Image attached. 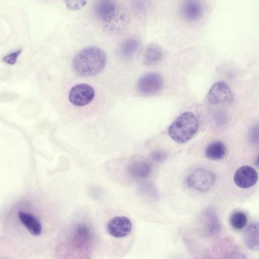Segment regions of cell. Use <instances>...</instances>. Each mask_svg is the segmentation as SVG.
<instances>
[{"label": "cell", "mask_w": 259, "mask_h": 259, "mask_svg": "<svg viewBox=\"0 0 259 259\" xmlns=\"http://www.w3.org/2000/svg\"><path fill=\"white\" fill-rule=\"evenodd\" d=\"M107 62L105 53L100 48L91 46L80 50L73 58L72 67L77 75L89 77L98 74Z\"/></svg>", "instance_id": "6da1fadb"}, {"label": "cell", "mask_w": 259, "mask_h": 259, "mask_svg": "<svg viewBox=\"0 0 259 259\" xmlns=\"http://www.w3.org/2000/svg\"><path fill=\"white\" fill-rule=\"evenodd\" d=\"M199 122L192 113L186 112L178 116L168 128L170 138L179 143H184L190 140L197 133Z\"/></svg>", "instance_id": "7a4b0ae2"}, {"label": "cell", "mask_w": 259, "mask_h": 259, "mask_svg": "<svg viewBox=\"0 0 259 259\" xmlns=\"http://www.w3.org/2000/svg\"><path fill=\"white\" fill-rule=\"evenodd\" d=\"M162 76L157 72H149L141 76L137 84L138 92L144 96H152L158 93L163 87Z\"/></svg>", "instance_id": "3957f363"}, {"label": "cell", "mask_w": 259, "mask_h": 259, "mask_svg": "<svg viewBox=\"0 0 259 259\" xmlns=\"http://www.w3.org/2000/svg\"><path fill=\"white\" fill-rule=\"evenodd\" d=\"M214 182V175L203 169L195 170L187 179V183L189 187L201 192L208 191L213 186Z\"/></svg>", "instance_id": "277c9868"}, {"label": "cell", "mask_w": 259, "mask_h": 259, "mask_svg": "<svg viewBox=\"0 0 259 259\" xmlns=\"http://www.w3.org/2000/svg\"><path fill=\"white\" fill-rule=\"evenodd\" d=\"M95 96V90L91 85L86 83H79L70 89L68 99L72 105L82 107L90 103Z\"/></svg>", "instance_id": "5b68a950"}, {"label": "cell", "mask_w": 259, "mask_h": 259, "mask_svg": "<svg viewBox=\"0 0 259 259\" xmlns=\"http://www.w3.org/2000/svg\"><path fill=\"white\" fill-rule=\"evenodd\" d=\"M208 102L213 105H230L233 101V95L230 88L224 82L219 81L214 84L207 94Z\"/></svg>", "instance_id": "8992f818"}, {"label": "cell", "mask_w": 259, "mask_h": 259, "mask_svg": "<svg viewBox=\"0 0 259 259\" xmlns=\"http://www.w3.org/2000/svg\"><path fill=\"white\" fill-rule=\"evenodd\" d=\"M132 230L131 220L125 217H115L112 218L107 225V230L112 236L122 238L128 235Z\"/></svg>", "instance_id": "52a82bcc"}, {"label": "cell", "mask_w": 259, "mask_h": 259, "mask_svg": "<svg viewBox=\"0 0 259 259\" xmlns=\"http://www.w3.org/2000/svg\"><path fill=\"white\" fill-rule=\"evenodd\" d=\"M258 180L256 171L252 167L244 165L239 168L234 176L235 183L239 187L248 188L254 186Z\"/></svg>", "instance_id": "ba28073f"}, {"label": "cell", "mask_w": 259, "mask_h": 259, "mask_svg": "<svg viewBox=\"0 0 259 259\" xmlns=\"http://www.w3.org/2000/svg\"><path fill=\"white\" fill-rule=\"evenodd\" d=\"M95 15L100 20L107 23H111L118 12L114 3L112 0H99L94 8Z\"/></svg>", "instance_id": "9c48e42d"}, {"label": "cell", "mask_w": 259, "mask_h": 259, "mask_svg": "<svg viewBox=\"0 0 259 259\" xmlns=\"http://www.w3.org/2000/svg\"><path fill=\"white\" fill-rule=\"evenodd\" d=\"M180 12L184 20L193 22L201 16L203 8L199 0H184L181 5Z\"/></svg>", "instance_id": "30bf717a"}, {"label": "cell", "mask_w": 259, "mask_h": 259, "mask_svg": "<svg viewBox=\"0 0 259 259\" xmlns=\"http://www.w3.org/2000/svg\"><path fill=\"white\" fill-rule=\"evenodd\" d=\"M19 219L27 231L34 236H39L42 232L40 222L33 214L24 211H19Z\"/></svg>", "instance_id": "8fae6325"}, {"label": "cell", "mask_w": 259, "mask_h": 259, "mask_svg": "<svg viewBox=\"0 0 259 259\" xmlns=\"http://www.w3.org/2000/svg\"><path fill=\"white\" fill-rule=\"evenodd\" d=\"M127 172L134 178L145 179L150 175L151 167L147 161L142 159L136 160L129 164Z\"/></svg>", "instance_id": "7c38bea8"}, {"label": "cell", "mask_w": 259, "mask_h": 259, "mask_svg": "<svg viewBox=\"0 0 259 259\" xmlns=\"http://www.w3.org/2000/svg\"><path fill=\"white\" fill-rule=\"evenodd\" d=\"M161 48L156 44L148 45L145 49L143 55V63L146 65H153L158 63L162 58Z\"/></svg>", "instance_id": "4fadbf2b"}, {"label": "cell", "mask_w": 259, "mask_h": 259, "mask_svg": "<svg viewBox=\"0 0 259 259\" xmlns=\"http://www.w3.org/2000/svg\"><path fill=\"white\" fill-rule=\"evenodd\" d=\"M246 246L252 250H259V223H253L246 228L244 235Z\"/></svg>", "instance_id": "5bb4252c"}, {"label": "cell", "mask_w": 259, "mask_h": 259, "mask_svg": "<svg viewBox=\"0 0 259 259\" xmlns=\"http://www.w3.org/2000/svg\"><path fill=\"white\" fill-rule=\"evenodd\" d=\"M226 152L224 144L221 141H215L210 143L206 147L205 154L206 157L212 160L223 158Z\"/></svg>", "instance_id": "9a60e30c"}, {"label": "cell", "mask_w": 259, "mask_h": 259, "mask_svg": "<svg viewBox=\"0 0 259 259\" xmlns=\"http://www.w3.org/2000/svg\"><path fill=\"white\" fill-rule=\"evenodd\" d=\"M139 46V40L130 38L123 41L120 49L121 56L125 58H131L137 51Z\"/></svg>", "instance_id": "2e32d148"}, {"label": "cell", "mask_w": 259, "mask_h": 259, "mask_svg": "<svg viewBox=\"0 0 259 259\" xmlns=\"http://www.w3.org/2000/svg\"><path fill=\"white\" fill-rule=\"evenodd\" d=\"M247 218L246 214L241 211H237L232 213L230 218L231 226L236 230H241L246 225Z\"/></svg>", "instance_id": "e0dca14e"}, {"label": "cell", "mask_w": 259, "mask_h": 259, "mask_svg": "<svg viewBox=\"0 0 259 259\" xmlns=\"http://www.w3.org/2000/svg\"><path fill=\"white\" fill-rule=\"evenodd\" d=\"M66 8L72 11H77L83 8L87 3V0H63Z\"/></svg>", "instance_id": "ac0fdd59"}, {"label": "cell", "mask_w": 259, "mask_h": 259, "mask_svg": "<svg viewBox=\"0 0 259 259\" xmlns=\"http://www.w3.org/2000/svg\"><path fill=\"white\" fill-rule=\"evenodd\" d=\"M22 52L21 49H19L13 53H11L4 57L3 60L7 64L13 65L14 64L16 60Z\"/></svg>", "instance_id": "d6986e66"}, {"label": "cell", "mask_w": 259, "mask_h": 259, "mask_svg": "<svg viewBox=\"0 0 259 259\" xmlns=\"http://www.w3.org/2000/svg\"><path fill=\"white\" fill-rule=\"evenodd\" d=\"M249 138L253 143L259 142V123H256L250 128Z\"/></svg>", "instance_id": "ffe728a7"}, {"label": "cell", "mask_w": 259, "mask_h": 259, "mask_svg": "<svg viewBox=\"0 0 259 259\" xmlns=\"http://www.w3.org/2000/svg\"><path fill=\"white\" fill-rule=\"evenodd\" d=\"M151 157L155 161L160 162L166 158V154L161 151L156 150L152 152Z\"/></svg>", "instance_id": "44dd1931"}, {"label": "cell", "mask_w": 259, "mask_h": 259, "mask_svg": "<svg viewBox=\"0 0 259 259\" xmlns=\"http://www.w3.org/2000/svg\"><path fill=\"white\" fill-rule=\"evenodd\" d=\"M255 165L257 166V167H259V155L255 161Z\"/></svg>", "instance_id": "7402d4cb"}]
</instances>
